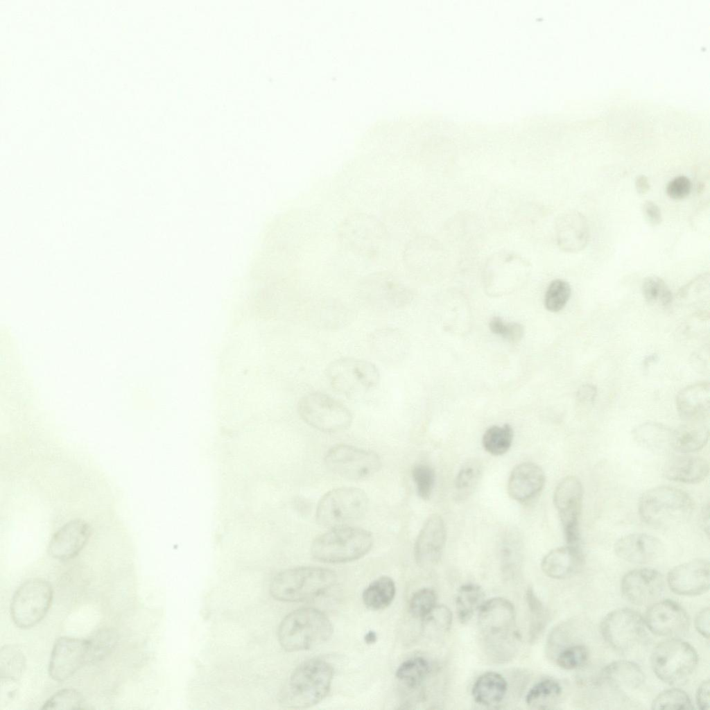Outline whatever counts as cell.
<instances>
[{
	"label": "cell",
	"mask_w": 710,
	"mask_h": 710,
	"mask_svg": "<svg viewBox=\"0 0 710 710\" xmlns=\"http://www.w3.org/2000/svg\"><path fill=\"white\" fill-rule=\"evenodd\" d=\"M334 668L327 661L312 658L303 661L291 673L279 695L280 704L289 709H306L328 695Z\"/></svg>",
	"instance_id": "obj_2"
},
{
	"label": "cell",
	"mask_w": 710,
	"mask_h": 710,
	"mask_svg": "<svg viewBox=\"0 0 710 710\" xmlns=\"http://www.w3.org/2000/svg\"><path fill=\"white\" fill-rule=\"evenodd\" d=\"M709 505H707L702 512V521L704 526V530H707V534L709 535Z\"/></svg>",
	"instance_id": "obj_59"
},
{
	"label": "cell",
	"mask_w": 710,
	"mask_h": 710,
	"mask_svg": "<svg viewBox=\"0 0 710 710\" xmlns=\"http://www.w3.org/2000/svg\"><path fill=\"white\" fill-rule=\"evenodd\" d=\"M489 327L493 334L499 335L511 343L519 341L524 334L523 327L521 324L517 322L506 324L499 317L493 318L489 323Z\"/></svg>",
	"instance_id": "obj_51"
},
{
	"label": "cell",
	"mask_w": 710,
	"mask_h": 710,
	"mask_svg": "<svg viewBox=\"0 0 710 710\" xmlns=\"http://www.w3.org/2000/svg\"><path fill=\"white\" fill-rule=\"evenodd\" d=\"M526 600L530 613L528 638L530 643H534L544 631L549 620V614L532 587L528 588Z\"/></svg>",
	"instance_id": "obj_38"
},
{
	"label": "cell",
	"mask_w": 710,
	"mask_h": 710,
	"mask_svg": "<svg viewBox=\"0 0 710 710\" xmlns=\"http://www.w3.org/2000/svg\"><path fill=\"white\" fill-rule=\"evenodd\" d=\"M708 426L702 423H688L673 430L672 448L681 453H689L702 449L709 440Z\"/></svg>",
	"instance_id": "obj_32"
},
{
	"label": "cell",
	"mask_w": 710,
	"mask_h": 710,
	"mask_svg": "<svg viewBox=\"0 0 710 710\" xmlns=\"http://www.w3.org/2000/svg\"><path fill=\"white\" fill-rule=\"evenodd\" d=\"M600 631L605 641L620 652L635 648L646 635L643 618L629 608L615 609L607 614L600 622Z\"/></svg>",
	"instance_id": "obj_14"
},
{
	"label": "cell",
	"mask_w": 710,
	"mask_h": 710,
	"mask_svg": "<svg viewBox=\"0 0 710 710\" xmlns=\"http://www.w3.org/2000/svg\"><path fill=\"white\" fill-rule=\"evenodd\" d=\"M478 628L484 652L492 661L508 662L517 655L521 635L515 608L509 600L495 597L485 600L478 612Z\"/></svg>",
	"instance_id": "obj_1"
},
{
	"label": "cell",
	"mask_w": 710,
	"mask_h": 710,
	"mask_svg": "<svg viewBox=\"0 0 710 710\" xmlns=\"http://www.w3.org/2000/svg\"><path fill=\"white\" fill-rule=\"evenodd\" d=\"M87 639L62 637L56 640L51 654L49 673L57 682L64 681L87 664Z\"/></svg>",
	"instance_id": "obj_17"
},
{
	"label": "cell",
	"mask_w": 710,
	"mask_h": 710,
	"mask_svg": "<svg viewBox=\"0 0 710 710\" xmlns=\"http://www.w3.org/2000/svg\"><path fill=\"white\" fill-rule=\"evenodd\" d=\"M696 703L699 709L707 710L709 709V681H703L698 688L696 692Z\"/></svg>",
	"instance_id": "obj_56"
},
{
	"label": "cell",
	"mask_w": 710,
	"mask_h": 710,
	"mask_svg": "<svg viewBox=\"0 0 710 710\" xmlns=\"http://www.w3.org/2000/svg\"><path fill=\"white\" fill-rule=\"evenodd\" d=\"M340 243L354 254L362 257L376 256L388 241V231L376 216L354 213L346 216L338 228Z\"/></svg>",
	"instance_id": "obj_7"
},
{
	"label": "cell",
	"mask_w": 710,
	"mask_h": 710,
	"mask_svg": "<svg viewBox=\"0 0 710 710\" xmlns=\"http://www.w3.org/2000/svg\"><path fill=\"white\" fill-rule=\"evenodd\" d=\"M673 430L657 422H645L634 428L632 435L636 442L651 452L664 455L672 448Z\"/></svg>",
	"instance_id": "obj_29"
},
{
	"label": "cell",
	"mask_w": 710,
	"mask_h": 710,
	"mask_svg": "<svg viewBox=\"0 0 710 710\" xmlns=\"http://www.w3.org/2000/svg\"><path fill=\"white\" fill-rule=\"evenodd\" d=\"M324 463L331 472L354 480L370 477L381 467V458L374 451L347 444L331 447L324 457Z\"/></svg>",
	"instance_id": "obj_13"
},
{
	"label": "cell",
	"mask_w": 710,
	"mask_h": 710,
	"mask_svg": "<svg viewBox=\"0 0 710 710\" xmlns=\"http://www.w3.org/2000/svg\"><path fill=\"white\" fill-rule=\"evenodd\" d=\"M545 480L544 472L538 465L530 462L520 463L514 467L509 476L508 494L518 502L530 501L542 492Z\"/></svg>",
	"instance_id": "obj_23"
},
{
	"label": "cell",
	"mask_w": 710,
	"mask_h": 710,
	"mask_svg": "<svg viewBox=\"0 0 710 710\" xmlns=\"http://www.w3.org/2000/svg\"><path fill=\"white\" fill-rule=\"evenodd\" d=\"M555 232L559 248L566 252H578L589 242V229L585 216L577 211L560 214L555 221Z\"/></svg>",
	"instance_id": "obj_25"
},
{
	"label": "cell",
	"mask_w": 710,
	"mask_h": 710,
	"mask_svg": "<svg viewBox=\"0 0 710 710\" xmlns=\"http://www.w3.org/2000/svg\"><path fill=\"white\" fill-rule=\"evenodd\" d=\"M583 487L575 476H568L555 487L553 503L557 511L567 545L580 546L579 521L582 510Z\"/></svg>",
	"instance_id": "obj_15"
},
{
	"label": "cell",
	"mask_w": 710,
	"mask_h": 710,
	"mask_svg": "<svg viewBox=\"0 0 710 710\" xmlns=\"http://www.w3.org/2000/svg\"><path fill=\"white\" fill-rule=\"evenodd\" d=\"M650 663L660 680L670 685H679L695 670L698 655L688 642L670 638L655 646L650 656Z\"/></svg>",
	"instance_id": "obj_9"
},
{
	"label": "cell",
	"mask_w": 710,
	"mask_h": 710,
	"mask_svg": "<svg viewBox=\"0 0 710 710\" xmlns=\"http://www.w3.org/2000/svg\"><path fill=\"white\" fill-rule=\"evenodd\" d=\"M513 435V429L508 424L503 426H492L483 435V447L486 451L493 456H501L510 449Z\"/></svg>",
	"instance_id": "obj_41"
},
{
	"label": "cell",
	"mask_w": 710,
	"mask_h": 710,
	"mask_svg": "<svg viewBox=\"0 0 710 710\" xmlns=\"http://www.w3.org/2000/svg\"><path fill=\"white\" fill-rule=\"evenodd\" d=\"M585 557L580 546L567 545L549 551L542 559L541 568L548 577L567 579L582 569Z\"/></svg>",
	"instance_id": "obj_27"
},
{
	"label": "cell",
	"mask_w": 710,
	"mask_h": 710,
	"mask_svg": "<svg viewBox=\"0 0 710 710\" xmlns=\"http://www.w3.org/2000/svg\"><path fill=\"white\" fill-rule=\"evenodd\" d=\"M658 360V356L655 354H650L647 356L643 361V364L645 367H648L650 364L655 362Z\"/></svg>",
	"instance_id": "obj_61"
},
{
	"label": "cell",
	"mask_w": 710,
	"mask_h": 710,
	"mask_svg": "<svg viewBox=\"0 0 710 710\" xmlns=\"http://www.w3.org/2000/svg\"><path fill=\"white\" fill-rule=\"evenodd\" d=\"M691 496L671 486H658L642 494L638 505L639 514L647 524L667 528L684 522L693 510Z\"/></svg>",
	"instance_id": "obj_4"
},
{
	"label": "cell",
	"mask_w": 710,
	"mask_h": 710,
	"mask_svg": "<svg viewBox=\"0 0 710 710\" xmlns=\"http://www.w3.org/2000/svg\"><path fill=\"white\" fill-rule=\"evenodd\" d=\"M670 590L681 596H698L709 588V562L697 559L677 565L668 573Z\"/></svg>",
	"instance_id": "obj_21"
},
{
	"label": "cell",
	"mask_w": 710,
	"mask_h": 710,
	"mask_svg": "<svg viewBox=\"0 0 710 710\" xmlns=\"http://www.w3.org/2000/svg\"><path fill=\"white\" fill-rule=\"evenodd\" d=\"M643 211L648 222L652 225L661 223L662 216L658 205L651 200H646L643 205Z\"/></svg>",
	"instance_id": "obj_54"
},
{
	"label": "cell",
	"mask_w": 710,
	"mask_h": 710,
	"mask_svg": "<svg viewBox=\"0 0 710 710\" xmlns=\"http://www.w3.org/2000/svg\"><path fill=\"white\" fill-rule=\"evenodd\" d=\"M372 345L382 361L395 362L402 358V334L393 329H384L373 334Z\"/></svg>",
	"instance_id": "obj_36"
},
{
	"label": "cell",
	"mask_w": 710,
	"mask_h": 710,
	"mask_svg": "<svg viewBox=\"0 0 710 710\" xmlns=\"http://www.w3.org/2000/svg\"><path fill=\"white\" fill-rule=\"evenodd\" d=\"M326 375L332 388L349 399L363 396L375 388L380 381L379 371L374 364L351 357L331 362Z\"/></svg>",
	"instance_id": "obj_10"
},
{
	"label": "cell",
	"mask_w": 710,
	"mask_h": 710,
	"mask_svg": "<svg viewBox=\"0 0 710 710\" xmlns=\"http://www.w3.org/2000/svg\"><path fill=\"white\" fill-rule=\"evenodd\" d=\"M297 410L304 422L323 432L345 430L352 422L350 410L342 402L322 392L304 395L299 400Z\"/></svg>",
	"instance_id": "obj_11"
},
{
	"label": "cell",
	"mask_w": 710,
	"mask_h": 710,
	"mask_svg": "<svg viewBox=\"0 0 710 710\" xmlns=\"http://www.w3.org/2000/svg\"><path fill=\"white\" fill-rule=\"evenodd\" d=\"M692 701L688 694L682 689L673 688L663 691L654 699L652 709H693Z\"/></svg>",
	"instance_id": "obj_46"
},
{
	"label": "cell",
	"mask_w": 710,
	"mask_h": 710,
	"mask_svg": "<svg viewBox=\"0 0 710 710\" xmlns=\"http://www.w3.org/2000/svg\"><path fill=\"white\" fill-rule=\"evenodd\" d=\"M336 573L328 569L300 566L278 573L270 585L272 596L284 602H301L318 597L333 587Z\"/></svg>",
	"instance_id": "obj_5"
},
{
	"label": "cell",
	"mask_w": 710,
	"mask_h": 710,
	"mask_svg": "<svg viewBox=\"0 0 710 710\" xmlns=\"http://www.w3.org/2000/svg\"><path fill=\"white\" fill-rule=\"evenodd\" d=\"M452 618L451 612L447 607L437 605L424 621L435 630L447 632L451 627Z\"/></svg>",
	"instance_id": "obj_52"
},
{
	"label": "cell",
	"mask_w": 710,
	"mask_h": 710,
	"mask_svg": "<svg viewBox=\"0 0 710 710\" xmlns=\"http://www.w3.org/2000/svg\"><path fill=\"white\" fill-rule=\"evenodd\" d=\"M430 670V664L426 659L415 657L400 664L396 671V677L404 686L415 690L424 683Z\"/></svg>",
	"instance_id": "obj_37"
},
{
	"label": "cell",
	"mask_w": 710,
	"mask_h": 710,
	"mask_svg": "<svg viewBox=\"0 0 710 710\" xmlns=\"http://www.w3.org/2000/svg\"><path fill=\"white\" fill-rule=\"evenodd\" d=\"M588 658L587 648L582 643H573L559 650L553 660L562 669L573 670L584 666Z\"/></svg>",
	"instance_id": "obj_45"
},
{
	"label": "cell",
	"mask_w": 710,
	"mask_h": 710,
	"mask_svg": "<svg viewBox=\"0 0 710 710\" xmlns=\"http://www.w3.org/2000/svg\"><path fill=\"white\" fill-rule=\"evenodd\" d=\"M83 698L75 689H64L55 693L42 707V709H73L83 708Z\"/></svg>",
	"instance_id": "obj_49"
},
{
	"label": "cell",
	"mask_w": 710,
	"mask_h": 710,
	"mask_svg": "<svg viewBox=\"0 0 710 710\" xmlns=\"http://www.w3.org/2000/svg\"><path fill=\"white\" fill-rule=\"evenodd\" d=\"M480 462L471 459L465 462L460 468L455 479V496L458 500L468 497L478 485L481 475Z\"/></svg>",
	"instance_id": "obj_40"
},
{
	"label": "cell",
	"mask_w": 710,
	"mask_h": 710,
	"mask_svg": "<svg viewBox=\"0 0 710 710\" xmlns=\"http://www.w3.org/2000/svg\"><path fill=\"white\" fill-rule=\"evenodd\" d=\"M437 605L435 591L431 588H422L410 598L409 611L413 616L424 620Z\"/></svg>",
	"instance_id": "obj_48"
},
{
	"label": "cell",
	"mask_w": 710,
	"mask_h": 710,
	"mask_svg": "<svg viewBox=\"0 0 710 710\" xmlns=\"http://www.w3.org/2000/svg\"><path fill=\"white\" fill-rule=\"evenodd\" d=\"M664 587L663 575L657 570L641 568L632 570L623 577L621 589L623 597L637 605L656 600Z\"/></svg>",
	"instance_id": "obj_19"
},
{
	"label": "cell",
	"mask_w": 710,
	"mask_h": 710,
	"mask_svg": "<svg viewBox=\"0 0 710 710\" xmlns=\"http://www.w3.org/2000/svg\"><path fill=\"white\" fill-rule=\"evenodd\" d=\"M643 620L652 633L670 638L684 635L690 623L686 612L671 600L653 603L646 611Z\"/></svg>",
	"instance_id": "obj_18"
},
{
	"label": "cell",
	"mask_w": 710,
	"mask_h": 710,
	"mask_svg": "<svg viewBox=\"0 0 710 710\" xmlns=\"http://www.w3.org/2000/svg\"><path fill=\"white\" fill-rule=\"evenodd\" d=\"M642 293L646 301L652 305L667 308L673 302L671 291L659 277L650 276L646 278L642 284Z\"/></svg>",
	"instance_id": "obj_43"
},
{
	"label": "cell",
	"mask_w": 710,
	"mask_h": 710,
	"mask_svg": "<svg viewBox=\"0 0 710 710\" xmlns=\"http://www.w3.org/2000/svg\"><path fill=\"white\" fill-rule=\"evenodd\" d=\"M621 559L631 563L645 564L659 557L664 545L656 537L646 533H633L621 537L614 545Z\"/></svg>",
	"instance_id": "obj_24"
},
{
	"label": "cell",
	"mask_w": 710,
	"mask_h": 710,
	"mask_svg": "<svg viewBox=\"0 0 710 710\" xmlns=\"http://www.w3.org/2000/svg\"><path fill=\"white\" fill-rule=\"evenodd\" d=\"M447 537L445 523L442 517L434 514L424 522L415 543L416 562L422 568H431L440 560Z\"/></svg>",
	"instance_id": "obj_20"
},
{
	"label": "cell",
	"mask_w": 710,
	"mask_h": 710,
	"mask_svg": "<svg viewBox=\"0 0 710 710\" xmlns=\"http://www.w3.org/2000/svg\"><path fill=\"white\" fill-rule=\"evenodd\" d=\"M333 634L329 618L319 609L303 607L288 614L279 624V644L286 651L314 648L327 641Z\"/></svg>",
	"instance_id": "obj_3"
},
{
	"label": "cell",
	"mask_w": 710,
	"mask_h": 710,
	"mask_svg": "<svg viewBox=\"0 0 710 710\" xmlns=\"http://www.w3.org/2000/svg\"><path fill=\"white\" fill-rule=\"evenodd\" d=\"M571 293V288L566 281L560 279L552 281L545 293L546 309L551 312L561 311L567 304Z\"/></svg>",
	"instance_id": "obj_47"
},
{
	"label": "cell",
	"mask_w": 710,
	"mask_h": 710,
	"mask_svg": "<svg viewBox=\"0 0 710 710\" xmlns=\"http://www.w3.org/2000/svg\"><path fill=\"white\" fill-rule=\"evenodd\" d=\"M370 532L350 526L331 528L312 542L311 553L315 560L327 563H345L365 556L372 548Z\"/></svg>",
	"instance_id": "obj_6"
},
{
	"label": "cell",
	"mask_w": 710,
	"mask_h": 710,
	"mask_svg": "<svg viewBox=\"0 0 710 710\" xmlns=\"http://www.w3.org/2000/svg\"><path fill=\"white\" fill-rule=\"evenodd\" d=\"M368 503L366 493L360 488H334L319 501L315 519L320 526L329 529L349 526L365 515Z\"/></svg>",
	"instance_id": "obj_8"
},
{
	"label": "cell",
	"mask_w": 710,
	"mask_h": 710,
	"mask_svg": "<svg viewBox=\"0 0 710 710\" xmlns=\"http://www.w3.org/2000/svg\"><path fill=\"white\" fill-rule=\"evenodd\" d=\"M695 627L697 631L704 638L709 636V608L705 607L700 610L695 618Z\"/></svg>",
	"instance_id": "obj_55"
},
{
	"label": "cell",
	"mask_w": 710,
	"mask_h": 710,
	"mask_svg": "<svg viewBox=\"0 0 710 710\" xmlns=\"http://www.w3.org/2000/svg\"><path fill=\"white\" fill-rule=\"evenodd\" d=\"M562 693L560 684L554 679L546 678L536 683L526 695V704L537 709L553 708Z\"/></svg>",
	"instance_id": "obj_34"
},
{
	"label": "cell",
	"mask_w": 710,
	"mask_h": 710,
	"mask_svg": "<svg viewBox=\"0 0 710 710\" xmlns=\"http://www.w3.org/2000/svg\"><path fill=\"white\" fill-rule=\"evenodd\" d=\"M412 477L418 496L427 500L430 498L435 484V471L426 464L415 465L412 469Z\"/></svg>",
	"instance_id": "obj_50"
},
{
	"label": "cell",
	"mask_w": 710,
	"mask_h": 710,
	"mask_svg": "<svg viewBox=\"0 0 710 710\" xmlns=\"http://www.w3.org/2000/svg\"><path fill=\"white\" fill-rule=\"evenodd\" d=\"M709 471V463L705 458L688 453L672 457L663 469L666 478L687 484L700 483L706 478Z\"/></svg>",
	"instance_id": "obj_28"
},
{
	"label": "cell",
	"mask_w": 710,
	"mask_h": 710,
	"mask_svg": "<svg viewBox=\"0 0 710 710\" xmlns=\"http://www.w3.org/2000/svg\"><path fill=\"white\" fill-rule=\"evenodd\" d=\"M90 536V528L82 519L65 523L51 537L48 552L53 558L69 560L79 553Z\"/></svg>",
	"instance_id": "obj_22"
},
{
	"label": "cell",
	"mask_w": 710,
	"mask_h": 710,
	"mask_svg": "<svg viewBox=\"0 0 710 710\" xmlns=\"http://www.w3.org/2000/svg\"><path fill=\"white\" fill-rule=\"evenodd\" d=\"M710 387L707 381L698 382L682 389L676 397L679 415L688 423H702L709 416Z\"/></svg>",
	"instance_id": "obj_26"
},
{
	"label": "cell",
	"mask_w": 710,
	"mask_h": 710,
	"mask_svg": "<svg viewBox=\"0 0 710 710\" xmlns=\"http://www.w3.org/2000/svg\"><path fill=\"white\" fill-rule=\"evenodd\" d=\"M635 188L638 193L643 195L650 190V183L648 178L644 175H640L635 180Z\"/></svg>",
	"instance_id": "obj_58"
},
{
	"label": "cell",
	"mask_w": 710,
	"mask_h": 710,
	"mask_svg": "<svg viewBox=\"0 0 710 710\" xmlns=\"http://www.w3.org/2000/svg\"><path fill=\"white\" fill-rule=\"evenodd\" d=\"M53 594L51 585L44 580L31 579L21 584L10 603V616L15 625L28 629L39 623L51 607Z\"/></svg>",
	"instance_id": "obj_12"
},
{
	"label": "cell",
	"mask_w": 710,
	"mask_h": 710,
	"mask_svg": "<svg viewBox=\"0 0 710 710\" xmlns=\"http://www.w3.org/2000/svg\"><path fill=\"white\" fill-rule=\"evenodd\" d=\"M361 295L367 304L379 309H400L413 297L410 289L388 272L366 276L360 284Z\"/></svg>",
	"instance_id": "obj_16"
},
{
	"label": "cell",
	"mask_w": 710,
	"mask_h": 710,
	"mask_svg": "<svg viewBox=\"0 0 710 710\" xmlns=\"http://www.w3.org/2000/svg\"><path fill=\"white\" fill-rule=\"evenodd\" d=\"M508 682L500 673L488 671L480 675L474 682L471 695L474 701L482 706L492 707L505 698Z\"/></svg>",
	"instance_id": "obj_30"
},
{
	"label": "cell",
	"mask_w": 710,
	"mask_h": 710,
	"mask_svg": "<svg viewBox=\"0 0 710 710\" xmlns=\"http://www.w3.org/2000/svg\"><path fill=\"white\" fill-rule=\"evenodd\" d=\"M601 677L614 687L632 690L643 684L645 676L637 664L628 660H618L603 668Z\"/></svg>",
	"instance_id": "obj_31"
},
{
	"label": "cell",
	"mask_w": 710,
	"mask_h": 710,
	"mask_svg": "<svg viewBox=\"0 0 710 710\" xmlns=\"http://www.w3.org/2000/svg\"><path fill=\"white\" fill-rule=\"evenodd\" d=\"M691 190L690 180L684 175L675 177L666 187L668 196L675 200H681L689 195Z\"/></svg>",
	"instance_id": "obj_53"
},
{
	"label": "cell",
	"mask_w": 710,
	"mask_h": 710,
	"mask_svg": "<svg viewBox=\"0 0 710 710\" xmlns=\"http://www.w3.org/2000/svg\"><path fill=\"white\" fill-rule=\"evenodd\" d=\"M364 640L367 644L374 643L377 640V635L375 632L370 630L365 634Z\"/></svg>",
	"instance_id": "obj_60"
},
{
	"label": "cell",
	"mask_w": 710,
	"mask_h": 710,
	"mask_svg": "<svg viewBox=\"0 0 710 710\" xmlns=\"http://www.w3.org/2000/svg\"><path fill=\"white\" fill-rule=\"evenodd\" d=\"M26 668L22 650L15 645H6L0 651V677L6 681H17Z\"/></svg>",
	"instance_id": "obj_39"
},
{
	"label": "cell",
	"mask_w": 710,
	"mask_h": 710,
	"mask_svg": "<svg viewBox=\"0 0 710 710\" xmlns=\"http://www.w3.org/2000/svg\"><path fill=\"white\" fill-rule=\"evenodd\" d=\"M597 396L596 387L590 383L582 385L577 390L576 397L580 402H593Z\"/></svg>",
	"instance_id": "obj_57"
},
{
	"label": "cell",
	"mask_w": 710,
	"mask_h": 710,
	"mask_svg": "<svg viewBox=\"0 0 710 710\" xmlns=\"http://www.w3.org/2000/svg\"><path fill=\"white\" fill-rule=\"evenodd\" d=\"M483 588L474 583L462 585L456 597V614L460 622L465 624L469 621L476 612L485 601Z\"/></svg>",
	"instance_id": "obj_35"
},
{
	"label": "cell",
	"mask_w": 710,
	"mask_h": 710,
	"mask_svg": "<svg viewBox=\"0 0 710 710\" xmlns=\"http://www.w3.org/2000/svg\"><path fill=\"white\" fill-rule=\"evenodd\" d=\"M500 548L503 571L507 573L516 571L520 565L521 557V542L519 536L514 532L505 533Z\"/></svg>",
	"instance_id": "obj_44"
},
{
	"label": "cell",
	"mask_w": 710,
	"mask_h": 710,
	"mask_svg": "<svg viewBox=\"0 0 710 710\" xmlns=\"http://www.w3.org/2000/svg\"><path fill=\"white\" fill-rule=\"evenodd\" d=\"M395 593L394 580L388 576H381L372 581L364 589L362 599L367 608L374 611L381 610L392 603Z\"/></svg>",
	"instance_id": "obj_33"
},
{
	"label": "cell",
	"mask_w": 710,
	"mask_h": 710,
	"mask_svg": "<svg viewBox=\"0 0 710 710\" xmlns=\"http://www.w3.org/2000/svg\"><path fill=\"white\" fill-rule=\"evenodd\" d=\"M89 663L101 661L114 649L119 636L112 628H103L94 632L89 639Z\"/></svg>",
	"instance_id": "obj_42"
}]
</instances>
